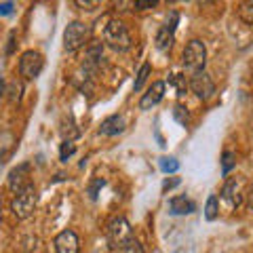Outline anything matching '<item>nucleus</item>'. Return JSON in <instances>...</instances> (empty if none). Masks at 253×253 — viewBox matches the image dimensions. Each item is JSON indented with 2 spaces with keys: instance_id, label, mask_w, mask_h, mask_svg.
I'll return each mask as SVG.
<instances>
[{
  "instance_id": "nucleus-1",
  "label": "nucleus",
  "mask_w": 253,
  "mask_h": 253,
  "mask_svg": "<svg viewBox=\"0 0 253 253\" xmlns=\"http://www.w3.org/2000/svg\"><path fill=\"white\" fill-rule=\"evenodd\" d=\"M104 42L108 46H112L114 51H126V49H131V44H133L129 30H126V26L121 19L108 21V26L104 28Z\"/></svg>"
},
{
  "instance_id": "nucleus-2",
  "label": "nucleus",
  "mask_w": 253,
  "mask_h": 253,
  "mask_svg": "<svg viewBox=\"0 0 253 253\" xmlns=\"http://www.w3.org/2000/svg\"><path fill=\"white\" fill-rule=\"evenodd\" d=\"M91 41V26L83 21H72L63 32V49L68 53H74L86 46Z\"/></svg>"
},
{
  "instance_id": "nucleus-3",
  "label": "nucleus",
  "mask_w": 253,
  "mask_h": 253,
  "mask_svg": "<svg viewBox=\"0 0 253 253\" xmlns=\"http://www.w3.org/2000/svg\"><path fill=\"white\" fill-rule=\"evenodd\" d=\"M133 239V230H131V224L126 221L125 217H114L110 219V224L106 226V241H108V247L112 251H118L121 247H125L126 243Z\"/></svg>"
},
{
  "instance_id": "nucleus-4",
  "label": "nucleus",
  "mask_w": 253,
  "mask_h": 253,
  "mask_svg": "<svg viewBox=\"0 0 253 253\" xmlns=\"http://www.w3.org/2000/svg\"><path fill=\"white\" fill-rule=\"evenodd\" d=\"M205 63H207V46L203 41H190L184 49V66L192 74L203 72Z\"/></svg>"
},
{
  "instance_id": "nucleus-5",
  "label": "nucleus",
  "mask_w": 253,
  "mask_h": 253,
  "mask_svg": "<svg viewBox=\"0 0 253 253\" xmlns=\"http://www.w3.org/2000/svg\"><path fill=\"white\" fill-rule=\"evenodd\" d=\"M36 203H38L36 188H34V186H30V188H26L23 192H19V194L13 199V203H11V211H13V215L17 217V219H28L32 213H34Z\"/></svg>"
},
{
  "instance_id": "nucleus-6",
  "label": "nucleus",
  "mask_w": 253,
  "mask_h": 253,
  "mask_svg": "<svg viewBox=\"0 0 253 253\" xmlns=\"http://www.w3.org/2000/svg\"><path fill=\"white\" fill-rule=\"evenodd\" d=\"M42 68H44V59H42V55L38 51H26L21 55L19 74L26 78V81H34V78H38L41 72H42Z\"/></svg>"
},
{
  "instance_id": "nucleus-7",
  "label": "nucleus",
  "mask_w": 253,
  "mask_h": 253,
  "mask_svg": "<svg viewBox=\"0 0 253 253\" xmlns=\"http://www.w3.org/2000/svg\"><path fill=\"white\" fill-rule=\"evenodd\" d=\"M190 89H192V93L201 101H209L213 95H215V83H213L211 76L203 70V72H196L190 76Z\"/></svg>"
},
{
  "instance_id": "nucleus-8",
  "label": "nucleus",
  "mask_w": 253,
  "mask_h": 253,
  "mask_svg": "<svg viewBox=\"0 0 253 253\" xmlns=\"http://www.w3.org/2000/svg\"><path fill=\"white\" fill-rule=\"evenodd\" d=\"M30 186H32V181H30V165L28 163L19 165V167H15L9 173V190H13L15 194L23 192V190Z\"/></svg>"
},
{
  "instance_id": "nucleus-9",
  "label": "nucleus",
  "mask_w": 253,
  "mask_h": 253,
  "mask_svg": "<svg viewBox=\"0 0 253 253\" xmlns=\"http://www.w3.org/2000/svg\"><path fill=\"white\" fill-rule=\"evenodd\" d=\"M177 13H171V21H167L165 26L158 30L156 34V49L158 51H167L173 44V38H175V26H177Z\"/></svg>"
},
{
  "instance_id": "nucleus-10",
  "label": "nucleus",
  "mask_w": 253,
  "mask_h": 253,
  "mask_svg": "<svg viewBox=\"0 0 253 253\" xmlns=\"http://www.w3.org/2000/svg\"><path fill=\"white\" fill-rule=\"evenodd\" d=\"M55 251L57 253H78L81 251V241L74 230H63L55 239Z\"/></svg>"
},
{
  "instance_id": "nucleus-11",
  "label": "nucleus",
  "mask_w": 253,
  "mask_h": 253,
  "mask_svg": "<svg viewBox=\"0 0 253 253\" xmlns=\"http://www.w3.org/2000/svg\"><path fill=\"white\" fill-rule=\"evenodd\" d=\"M165 97V83L163 81H156L148 86V91L141 95L139 99V110H152L158 101Z\"/></svg>"
},
{
  "instance_id": "nucleus-12",
  "label": "nucleus",
  "mask_w": 253,
  "mask_h": 253,
  "mask_svg": "<svg viewBox=\"0 0 253 253\" xmlns=\"http://www.w3.org/2000/svg\"><path fill=\"white\" fill-rule=\"evenodd\" d=\"M125 116L121 114H114V116H110L106 118L104 123H101L99 126V135H106V137H112V135H118V133H123L125 131Z\"/></svg>"
},
{
  "instance_id": "nucleus-13",
  "label": "nucleus",
  "mask_w": 253,
  "mask_h": 253,
  "mask_svg": "<svg viewBox=\"0 0 253 253\" xmlns=\"http://www.w3.org/2000/svg\"><path fill=\"white\" fill-rule=\"evenodd\" d=\"M196 209V205L186 199V196H175V199H171L169 203V213L171 215H188V213H192Z\"/></svg>"
},
{
  "instance_id": "nucleus-14",
  "label": "nucleus",
  "mask_w": 253,
  "mask_h": 253,
  "mask_svg": "<svg viewBox=\"0 0 253 253\" xmlns=\"http://www.w3.org/2000/svg\"><path fill=\"white\" fill-rule=\"evenodd\" d=\"M221 196H224L226 201H230L232 205H239L241 203V196L236 194V179H228L224 190H221Z\"/></svg>"
},
{
  "instance_id": "nucleus-15",
  "label": "nucleus",
  "mask_w": 253,
  "mask_h": 253,
  "mask_svg": "<svg viewBox=\"0 0 253 253\" xmlns=\"http://www.w3.org/2000/svg\"><path fill=\"white\" fill-rule=\"evenodd\" d=\"M239 17L245 23L253 26V0H241V4H239Z\"/></svg>"
},
{
  "instance_id": "nucleus-16",
  "label": "nucleus",
  "mask_w": 253,
  "mask_h": 253,
  "mask_svg": "<svg viewBox=\"0 0 253 253\" xmlns=\"http://www.w3.org/2000/svg\"><path fill=\"white\" fill-rule=\"evenodd\" d=\"M219 215V203H217V196H209L207 199V205H205V217H207L209 221H213Z\"/></svg>"
},
{
  "instance_id": "nucleus-17",
  "label": "nucleus",
  "mask_w": 253,
  "mask_h": 253,
  "mask_svg": "<svg viewBox=\"0 0 253 253\" xmlns=\"http://www.w3.org/2000/svg\"><path fill=\"white\" fill-rule=\"evenodd\" d=\"M158 165H161V171L163 173H175L179 169V161L173 156H163L161 161H158Z\"/></svg>"
},
{
  "instance_id": "nucleus-18",
  "label": "nucleus",
  "mask_w": 253,
  "mask_h": 253,
  "mask_svg": "<svg viewBox=\"0 0 253 253\" xmlns=\"http://www.w3.org/2000/svg\"><path fill=\"white\" fill-rule=\"evenodd\" d=\"M234 165H236V154L230 152V150H226L224 156H221V173H224V175H228Z\"/></svg>"
},
{
  "instance_id": "nucleus-19",
  "label": "nucleus",
  "mask_w": 253,
  "mask_h": 253,
  "mask_svg": "<svg viewBox=\"0 0 253 253\" xmlns=\"http://www.w3.org/2000/svg\"><path fill=\"white\" fill-rule=\"evenodd\" d=\"M148 76H150V63H144V66L139 68V72H137V78H135V84H133V89L141 91V86H144V83L148 81Z\"/></svg>"
},
{
  "instance_id": "nucleus-20",
  "label": "nucleus",
  "mask_w": 253,
  "mask_h": 253,
  "mask_svg": "<svg viewBox=\"0 0 253 253\" xmlns=\"http://www.w3.org/2000/svg\"><path fill=\"white\" fill-rule=\"evenodd\" d=\"M173 118L181 125V126H188V123H190V116H188V110L184 108V106H175L173 108Z\"/></svg>"
},
{
  "instance_id": "nucleus-21",
  "label": "nucleus",
  "mask_w": 253,
  "mask_h": 253,
  "mask_svg": "<svg viewBox=\"0 0 253 253\" xmlns=\"http://www.w3.org/2000/svg\"><path fill=\"white\" fill-rule=\"evenodd\" d=\"M116 253H144V247H141V243L137 239H131L125 247H121Z\"/></svg>"
},
{
  "instance_id": "nucleus-22",
  "label": "nucleus",
  "mask_w": 253,
  "mask_h": 253,
  "mask_svg": "<svg viewBox=\"0 0 253 253\" xmlns=\"http://www.w3.org/2000/svg\"><path fill=\"white\" fill-rule=\"evenodd\" d=\"M21 91H23V84L21 83H17V81H13L11 84H9V99L13 101H19L21 99Z\"/></svg>"
},
{
  "instance_id": "nucleus-23",
  "label": "nucleus",
  "mask_w": 253,
  "mask_h": 253,
  "mask_svg": "<svg viewBox=\"0 0 253 253\" xmlns=\"http://www.w3.org/2000/svg\"><path fill=\"white\" fill-rule=\"evenodd\" d=\"M72 2H74L81 11H95V9L99 6L101 0H72Z\"/></svg>"
},
{
  "instance_id": "nucleus-24",
  "label": "nucleus",
  "mask_w": 253,
  "mask_h": 253,
  "mask_svg": "<svg viewBox=\"0 0 253 253\" xmlns=\"http://www.w3.org/2000/svg\"><path fill=\"white\" fill-rule=\"evenodd\" d=\"M74 152H76V148H74V144H72V141H63V144H61V152H59L61 161H68V158L72 156Z\"/></svg>"
},
{
  "instance_id": "nucleus-25",
  "label": "nucleus",
  "mask_w": 253,
  "mask_h": 253,
  "mask_svg": "<svg viewBox=\"0 0 253 253\" xmlns=\"http://www.w3.org/2000/svg\"><path fill=\"white\" fill-rule=\"evenodd\" d=\"M158 4V0H135V11H148V9H154Z\"/></svg>"
},
{
  "instance_id": "nucleus-26",
  "label": "nucleus",
  "mask_w": 253,
  "mask_h": 253,
  "mask_svg": "<svg viewBox=\"0 0 253 253\" xmlns=\"http://www.w3.org/2000/svg\"><path fill=\"white\" fill-rule=\"evenodd\" d=\"M171 81L173 83H175V86H177V95H184V91H186V76H179V74H175V76H173L171 78Z\"/></svg>"
},
{
  "instance_id": "nucleus-27",
  "label": "nucleus",
  "mask_w": 253,
  "mask_h": 253,
  "mask_svg": "<svg viewBox=\"0 0 253 253\" xmlns=\"http://www.w3.org/2000/svg\"><path fill=\"white\" fill-rule=\"evenodd\" d=\"M101 186H104V179H95V184L89 188V196H91V199H97V190Z\"/></svg>"
},
{
  "instance_id": "nucleus-28",
  "label": "nucleus",
  "mask_w": 253,
  "mask_h": 253,
  "mask_svg": "<svg viewBox=\"0 0 253 253\" xmlns=\"http://www.w3.org/2000/svg\"><path fill=\"white\" fill-rule=\"evenodd\" d=\"M175 186H179V177H173V179H165V184H163V192H167V190L175 188Z\"/></svg>"
},
{
  "instance_id": "nucleus-29",
  "label": "nucleus",
  "mask_w": 253,
  "mask_h": 253,
  "mask_svg": "<svg viewBox=\"0 0 253 253\" xmlns=\"http://www.w3.org/2000/svg\"><path fill=\"white\" fill-rule=\"evenodd\" d=\"M13 13V4L6 2V4H0V15H11Z\"/></svg>"
},
{
  "instance_id": "nucleus-30",
  "label": "nucleus",
  "mask_w": 253,
  "mask_h": 253,
  "mask_svg": "<svg viewBox=\"0 0 253 253\" xmlns=\"http://www.w3.org/2000/svg\"><path fill=\"white\" fill-rule=\"evenodd\" d=\"M13 46H15V34L9 36V46H6V55H11V53H13Z\"/></svg>"
},
{
  "instance_id": "nucleus-31",
  "label": "nucleus",
  "mask_w": 253,
  "mask_h": 253,
  "mask_svg": "<svg viewBox=\"0 0 253 253\" xmlns=\"http://www.w3.org/2000/svg\"><path fill=\"white\" fill-rule=\"evenodd\" d=\"M2 93H4V83L0 81V97H2Z\"/></svg>"
},
{
  "instance_id": "nucleus-32",
  "label": "nucleus",
  "mask_w": 253,
  "mask_h": 253,
  "mask_svg": "<svg viewBox=\"0 0 253 253\" xmlns=\"http://www.w3.org/2000/svg\"><path fill=\"white\" fill-rule=\"evenodd\" d=\"M0 219H2V201H0Z\"/></svg>"
},
{
  "instance_id": "nucleus-33",
  "label": "nucleus",
  "mask_w": 253,
  "mask_h": 253,
  "mask_svg": "<svg viewBox=\"0 0 253 253\" xmlns=\"http://www.w3.org/2000/svg\"><path fill=\"white\" fill-rule=\"evenodd\" d=\"M0 173H2V154H0Z\"/></svg>"
},
{
  "instance_id": "nucleus-34",
  "label": "nucleus",
  "mask_w": 253,
  "mask_h": 253,
  "mask_svg": "<svg viewBox=\"0 0 253 253\" xmlns=\"http://www.w3.org/2000/svg\"><path fill=\"white\" fill-rule=\"evenodd\" d=\"M205 2H215V0H205Z\"/></svg>"
},
{
  "instance_id": "nucleus-35",
  "label": "nucleus",
  "mask_w": 253,
  "mask_h": 253,
  "mask_svg": "<svg viewBox=\"0 0 253 253\" xmlns=\"http://www.w3.org/2000/svg\"><path fill=\"white\" fill-rule=\"evenodd\" d=\"M167 2H177V0H167Z\"/></svg>"
},
{
  "instance_id": "nucleus-36",
  "label": "nucleus",
  "mask_w": 253,
  "mask_h": 253,
  "mask_svg": "<svg viewBox=\"0 0 253 253\" xmlns=\"http://www.w3.org/2000/svg\"><path fill=\"white\" fill-rule=\"evenodd\" d=\"M154 253H161V251H158V249H154Z\"/></svg>"
}]
</instances>
